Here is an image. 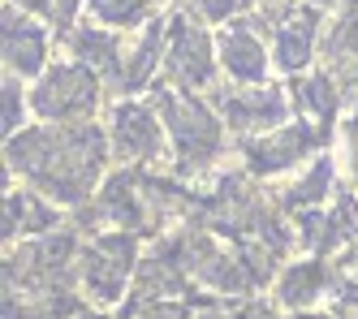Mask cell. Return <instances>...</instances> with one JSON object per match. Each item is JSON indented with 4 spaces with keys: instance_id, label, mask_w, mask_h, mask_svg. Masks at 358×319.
I'll list each match as a JSON object with an SVG mask.
<instances>
[{
    "instance_id": "obj_19",
    "label": "cell",
    "mask_w": 358,
    "mask_h": 319,
    "mask_svg": "<svg viewBox=\"0 0 358 319\" xmlns=\"http://www.w3.org/2000/svg\"><path fill=\"white\" fill-rule=\"evenodd\" d=\"M22 9H39V13H52V0H13Z\"/></svg>"
},
{
    "instance_id": "obj_16",
    "label": "cell",
    "mask_w": 358,
    "mask_h": 319,
    "mask_svg": "<svg viewBox=\"0 0 358 319\" xmlns=\"http://www.w3.org/2000/svg\"><path fill=\"white\" fill-rule=\"evenodd\" d=\"M91 9H95L99 22H108V26H130L147 9V0H91Z\"/></svg>"
},
{
    "instance_id": "obj_13",
    "label": "cell",
    "mask_w": 358,
    "mask_h": 319,
    "mask_svg": "<svg viewBox=\"0 0 358 319\" xmlns=\"http://www.w3.org/2000/svg\"><path fill=\"white\" fill-rule=\"evenodd\" d=\"M324 272H320V263H298V268H289L285 285H280V298H285L289 306H306L315 298V289H320Z\"/></svg>"
},
{
    "instance_id": "obj_4",
    "label": "cell",
    "mask_w": 358,
    "mask_h": 319,
    "mask_svg": "<svg viewBox=\"0 0 358 319\" xmlns=\"http://www.w3.org/2000/svg\"><path fill=\"white\" fill-rule=\"evenodd\" d=\"M125 272H130V237H99L87 255V289L95 302H113L125 285Z\"/></svg>"
},
{
    "instance_id": "obj_1",
    "label": "cell",
    "mask_w": 358,
    "mask_h": 319,
    "mask_svg": "<svg viewBox=\"0 0 358 319\" xmlns=\"http://www.w3.org/2000/svg\"><path fill=\"white\" fill-rule=\"evenodd\" d=\"M9 160L13 169L35 177L48 194L57 199H83L104 164V143L99 134L87 129H35V134L9 139Z\"/></svg>"
},
{
    "instance_id": "obj_8",
    "label": "cell",
    "mask_w": 358,
    "mask_h": 319,
    "mask_svg": "<svg viewBox=\"0 0 358 319\" xmlns=\"http://www.w3.org/2000/svg\"><path fill=\"white\" fill-rule=\"evenodd\" d=\"M224 113H229V125L238 129H272L280 117H285V99L276 91H234L224 99Z\"/></svg>"
},
{
    "instance_id": "obj_15",
    "label": "cell",
    "mask_w": 358,
    "mask_h": 319,
    "mask_svg": "<svg viewBox=\"0 0 358 319\" xmlns=\"http://www.w3.org/2000/svg\"><path fill=\"white\" fill-rule=\"evenodd\" d=\"M298 108H311L320 121L332 117V108H337V95L328 91V78H311V83H302V91H298Z\"/></svg>"
},
{
    "instance_id": "obj_18",
    "label": "cell",
    "mask_w": 358,
    "mask_h": 319,
    "mask_svg": "<svg viewBox=\"0 0 358 319\" xmlns=\"http://www.w3.org/2000/svg\"><path fill=\"white\" fill-rule=\"evenodd\" d=\"M73 5H78V0H52V17H57V22H69Z\"/></svg>"
},
{
    "instance_id": "obj_9",
    "label": "cell",
    "mask_w": 358,
    "mask_h": 319,
    "mask_svg": "<svg viewBox=\"0 0 358 319\" xmlns=\"http://www.w3.org/2000/svg\"><path fill=\"white\" fill-rule=\"evenodd\" d=\"M5 65L13 73H35L43 65V35L27 17H5Z\"/></svg>"
},
{
    "instance_id": "obj_3",
    "label": "cell",
    "mask_w": 358,
    "mask_h": 319,
    "mask_svg": "<svg viewBox=\"0 0 358 319\" xmlns=\"http://www.w3.org/2000/svg\"><path fill=\"white\" fill-rule=\"evenodd\" d=\"M35 108L48 117V121H65V117H83L95 108V78L91 69H78V65H57L52 73L39 83L35 91Z\"/></svg>"
},
{
    "instance_id": "obj_12",
    "label": "cell",
    "mask_w": 358,
    "mask_h": 319,
    "mask_svg": "<svg viewBox=\"0 0 358 319\" xmlns=\"http://www.w3.org/2000/svg\"><path fill=\"white\" fill-rule=\"evenodd\" d=\"M328 65H332V73L337 78H358V26L354 22H345L337 35L328 39Z\"/></svg>"
},
{
    "instance_id": "obj_21",
    "label": "cell",
    "mask_w": 358,
    "mask_h": 319,
    "mask_svg": "<svg viewBox=\"0 0 358 319\" xmlns=\"http://www.w3.org/2000/svg\"><path fill=\"white\" fill-rule=\"evenodd\" d=\"M298 319H315V315H298Z\"/></svg>"
},
{
    "instance_id": "obj_5",
    "label": "cell",
    "mask_w": 358,
    "mask_h": 319,
    "mask_svg": "<svg viewBox=\"0 0 358 319\" xmlns=\"http://www.w3.org/2000/svg\"><path fill=\"white\" fill-rule=\"evenodd\" d=\"M169 69L182 87H203L212 78V43L194 22H177L169 39Z\"/></svg>"
},
{
    "instance_id": "obj_22",
    "label": "cell",
    "mask_w": 358,
    "mask_h": 319,
    "mask_svg": "<svg viewBox=\"0 0 358 319\" xmlns=\"http://www.w3.org/2000/svg\"><path fill=\"white\" fill-rule=\"evenodd\" d=\"M208 319H220V315H208Z\"/></svg>"
},
{
    "instance_id": "obj_20",
    "label": "cell",
    "mask_w": 358,
    "mask_h": 319,
    "mask_svg": "<svg viewBox=\"0 0 358 319\" xmlns=\"http://www.w3.org/2000/svg\"><path fill=\"white\" fill-rule=\"evenodd\" d=\"M324 5H358V0H324Z\"/></svg>"
},
{
    "instance_id": "obj_10",
    "label": "cell",
    "mask_w": 358,
    "mask_h": 319,
    "mask_svg": "<svg viewBox=\"0 0 358 319\" xmlns=\"http://www.w3.org/2000/svg\"><path fill=\"white\" fill-rule=\"evenodd\" d=\"M156 143H160V129L151 121V113L138 108V104H121L117 108V147H121V155L147 160V155H156Z\"/></svg>"
},
{
    "instance_id": "obj_11",
    "label": "cell",
    "mask_w": 358,
    "mask_h": 319,
    "mask_svg": "<svg viewBox=\"0 0 358 319\" xmlns=\"http://www.w3.org/2000/svg\"><path fill=\"white\" fill-rule=\"evenodd\" d=\"M311 43H315V13L311 9H298L280 22V35H276V57L285 69H302L311 61Z\"/></svg>"
},
{
    "instance_id": "obj_6",
    "label": "cell",
    "mask_w": 358,
    "mask_h": 319,
    "mask_svg": "<svg viewBox=\"0 0 358 319\" xmlns=\"http://www.w3.org/2000/svg\"><path fill=\"white\" fill-rule=\"evenodd\" d=\"M220 52H224V69L242 78V83H259L264 69H268V57H264V43L255 39L250 26L234 22L229 31L220 35Z\"/></svg>"
},
{
    "instance_id": "obj_7",
    "label": "cell",
    "mask_w": 358,
    "mask_h": 319,
    "mask_svg": "<svg viewBox=\"0 0 358 319\" xmlns=\"http://www.w3.org/2000/svg\"><path fill=\"white\" fill-rule=\"evenodd\" d=\"M315 143H320V134H311V125H285V129H276L272 139L255 143L250 160H255V169H259V173H276V169H289L294 160L306 147H315Z\"/></svg>"
},
{
    "instance_id": "obj_2",
    "label": "cell",
    "mask_w": 358,
    "mask_h": 319,
    "mask_svg": "<svg viewBox=\"0 0 358 319\" xmlns=\"http://www.w3.org/2000/svg\"><path fill=\"white\" fill-rule=\"evenodd\" d=\"M160 108H164V121L177 139V155L182 164L194 169V164H208L220 147V125L212 121V113L194 104L190 95H177V91H164L160 95Z\"/></svg>"
},
{
    "instance_id": "obj_14",
    "label": "cell",
    "mask_w": 358,
    "mask_h": 319,
    "mask_svg": "<svg viewBox=\"0 0 358 319\" xmlns=\"http://www.w3.org/2000/svg\"><path fill=\"white\" fill-rule=\"evenodd\" d=\"M17 225H22V233L48 229L52 225V211L39 207L35 194H9V233H17Z\"/></svg>"
},
{
    "instance_id": "obj_17",
    "label": "cell",
    "mask_w": 358,
    "mask_h": 319,
    "mask_svg": "<svg viewBox=\"0 0 358 319\" xmlns=\"http://www.w3.org/2000/svg\"><path fill=\"white\" fill-rule=\"evenodd\" d=\"M17 113H22V99H17V87L9 83V87H5V134H9V139L17 134V125H22Z\"/></svg>"
}]
</instances>
